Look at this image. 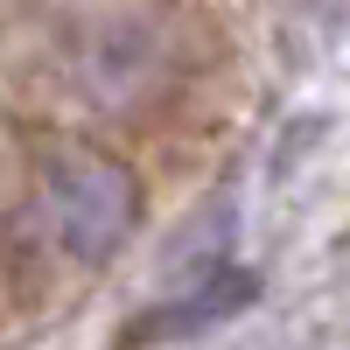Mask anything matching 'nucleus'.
Returning <instances> with one entry per match:
<instances>
[{"mask_svg":"<svg viewBox=\"0 0 350 350\" xmlns=\"http://www.w3.org/2000/svg\"><path fill=\"white\" fill-rule=\"evenodd\" d=\"M36 211H42V231H49L64 252L105 259V252H120L126 231L140 224V189H133L126 168H112V161H98V154H70V161L49 168Z\"/></svg>","mask_w":350,"mask_h":350,"instance_id":"f257e3e1","label":"nucleus"}]
</instances>
